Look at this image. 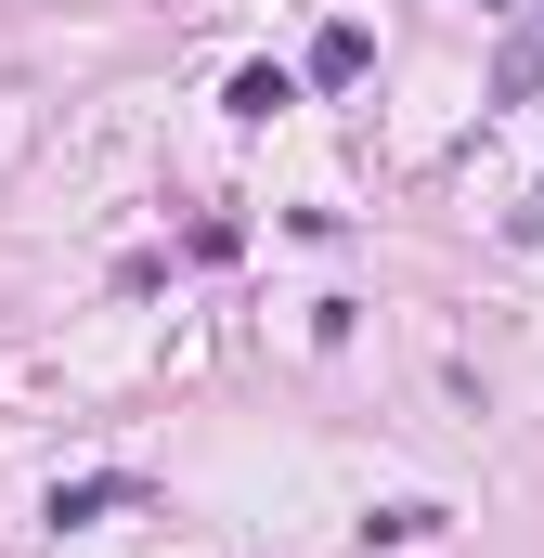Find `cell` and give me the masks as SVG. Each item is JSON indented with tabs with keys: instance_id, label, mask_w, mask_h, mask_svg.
Here are the masks:
<instances>
[{
	"instance_id": "6da1fadb",
	"label": "cell",
	"mask_w": 544,
	"mask_h": 558,
	"mask_svg": "<svg viewBox=\"0 0 544 558\" xmlns=\"http://www.w3.org/2000/svg\"><path fill=\"white\" fill-rule=\"evenodd\" d=\"M118 507H143L131 468H91V481H52V533H91V520H118Z\"/></svg>"
},
{
	"instance_id": "7a4b0ae2",
	"label": "cell",
	"mask_w": 544,
	"mask_h": 558,
	"mask_svg": "<svg viewBox=\"0 0 544 558\" xmlns=\"http://www.w3.org/2000/svg\"><path fill=\"white\" fill-rule=\"evenodd\" d=\"M441 533H454V507H428V494H403V507L363 520V546H441Z\"/></svg>"
},
{
	"instance_id": "3957f363",
	"label": "cell",
	"mask_w": 544,
	"mask_h": 558,
	"mask_svg": "<svg viewBox=\"0 0 544 558\" xmlns=\"http://www.w3.org/2000/svg\"><path fill=\"white\" fill-rule=\"evenodd\" d=\"M221 105H234L247 131H272V118L298 105V78H285V65H234V92H221Z\"/></svg>"
},
{
	"instance_id": "277c9868",
	"label": "cell",
	"mask_w": 544,
	"mask_h": 558,
	"mask_svg": "<svg viewBox=\"0 0 544 558\" xmlns=\"http://www.w3.org/2000/svg\"><path fill=\"white\" fill-rule=\"evenodd\" d=\"M363 65H376V39H363V26H350V13H337V26H324V39H311V78H324V92H350V78H363Z\"/></svg>"
},
{
	"instance_id": "5b68a950",
	"label": "cell",
	"mask_w": 544,
	"mask_h": 558,
	"mask_svg": "<svg viewBox=\"0 0 544 558\" xmlns=\"http://www.w3.org/2000/svg\"><path fill=\"white\" fill-rule=\"evenodd\" d=\"M493 105H544V26H532V39H506V65H493Z\"/></svg>"
},
{
	"instance_id": "8992f818",
	"label": "cell",
	"mask_w": 544,
	"mask_h": 558,
	"mask_svg": "<svg viewBox=\"0 0 544 558\" xmlns=\"http://www.w3.org/2000/svg\"><path fill=\"white\" fill-rule=\"evenodd\" d=\"M506 247H544V182H532V208H506Z\"/></svg>"
},
{
	"instance_id": "52a82bcc",
	"label": "cell",
	"mask_w": 544,
	"mask_h": 558,
	"mask_svg": "<svg viewBox=\"0 0 544 558\" xmlns=\"http://www.w3.org/2000/svg\"><path fill=\"white\" fill-rule=\"evenodd\" d=\"M480 13H519V0H480Z\"/></svg>"
}]
</instances>
